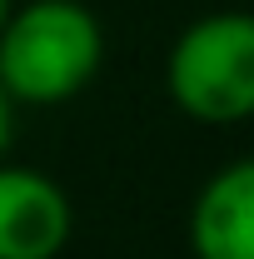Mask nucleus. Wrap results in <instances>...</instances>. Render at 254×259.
Here are the masks:
<instances>
[{
  "instance_id": "obj_5",
  "label": "nucleus",
  "mask_w": 254,
  "mask_h": 259,
  "mask_svg": "<svg viewBox=\"0 0 254 259\" xmlns=\"http://www.w3.org/2000/svg\"><path fill=\"white\" fill-rule=\"evenodd\" d=\"M10 130H15V105L5 100V90H0V155L10 150Z\"/></svg>"
},
{
  "instance_id": "obj_1",
  "label": "nucleus",
  "mask_w": 254,
  "mask_h": 259,
  "mask_svg": "<svg viewBox=\"0 0 254 259\" xmlns=\"http://www.w3.org/2000/svg\"><path fill=\"white\" fill-rule=\"evenodd\" d=\"M105 65V25L85 0H15L0 25V90L10 105H70Z\"/></svg>"
},
{
  "instance_id": "obj_3",
  "label": "nucleus",
  "mask_w": 254,
  "mask_h": 259,
  "mask_svg": "<svg viewBox=\"0 0 254 259\" xmlns=\"http://www.w3.org/2000/svg\"><path fill=\"white\" fill-rule=\"evenodd\" d=\"M75 239V204L55 175L0 155V259H60Z\"/></svg>"
},
{
  "instance_id": "obj_4",
  "label": "nucleus",
  "mask_w": 254,
  "mask_h": 259,
  "mask_svg": "<svg viewBox=\"0 0 254 259\" xmlns=\"http://www.w3.org/2000/svg\"><path fill=\"white\" fill-rule=\"evenodd\" d=\"M194 259H254V155L220 164L190 204Z\"/></svg>"
},
{
  "instance_id": "obj_2",
  "label": "nucleus",
  "mask_w": 254,
  "mask_h": 259,
  "mask_svg": "<svg viewBox=\"0 0 254 259\" xmlns=\"http://www.w3.org/2000/svg\"><path fill=\"white\" fill-rule=\"evenodd\" d=\"M170 105L209 130L254 120V10H209L164 50Z\"/></svg>"
},
{
  "instance_id": "obj_6",
  "label": "nucleus",
  "mask_w": 254,
  "mask_h": 259,
  "mask_svg": "<svg viewBox=\"0 0 254 259\" xmlns=\"http://www.w3.org/2000/svg\"><path fill=\"white\" fill-rule=\"evenodd\" d=\"M10 10H15V0H0V25L10 20Z\"/></svg>"
}]
</instances>
